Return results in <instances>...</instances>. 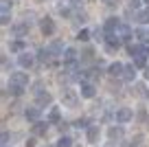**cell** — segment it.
Here are the masks:
<instances>
[{
  "label": "cell",
  "mask_w": 149,
  "mask_h": 147,
  "mask_svg": "<svg viewBox=\"0 0 149 147\" xmlns=\"http://www.w3.org/2000/svg\"><path fill=\"white\" fill-rule=\"evenodd\" d=\"M61 101H64L66 108H77V106H79V97H77L74 90L64 88V90H61Z\"/></svg>",
  "instance_id": "6da1fadb"
},
{
  "label": "cell",
  "mask_w": 149,
  "mask_h": 147,
  "mask_svg": "<svg viewBox=\"0 0 149 147\" xmlns=\"http://www.w3.org/2000/svg\"><path fill=\"white\" fill-rule=\"evenodd\" d=\"M11 86H18V88L29 86V75L26 73H11Z\"/></svg>",
  "instance_id": "7a4b0ae2"
},
{
  "label": "cell",
  "mask_w": 149,
  "mask_h": 147,
  "mask_svg": "<svg viewBox=\"0 0 149 147\" xmlns=\"http://www.w3.org/2000/svg\"><path fill=\"white\" fill-rule=\"evenodd\" d=\"M132 116H134V112L130 108H118L116 110V123H127Z\"/></svg>",
  "instance_id": "3957f363"
},
{
  "label": "cell",
  "mask_w": 149,
  "mask_h": 147,
  "mask_svg": "<svg viewBox=\"0 0 149 147\" xmlns=\"http://www.w3.org/2000/svg\"><path fill=\"white\" fill-rule=\"evenodd\" d=\"M40 29H42L44 35H53V33H55V22H53L51 18H42V22H40Z\"/></svg>",
  "instance_id": "277c9868"
},
{
  "label": "cell",
  "mask_w": 149,
  "mask_h": 147,
  "mask_svg": "<svg viewBox=\"0 0 149 147\" xmlns=\"http://www.w3.org/2000/svg\"><path fill=\"white\" fill-rule=\"evenodd\" d=\"M112 35H116L118 40H127V37L132 35V29L127 27V24H118V27H116V31L112 33Z\"/></svg>",
  "instance_id": "5b68a950"
},
{
  "label": "cell",
  "mask_w": 149,
  "mask_h": 147,
  "mask_svg": "<svg viewBox=\"0 0 149 147\" xmlns=\"http://www.w3.org/2000/svg\"><path fill=\"white\" fill-rule=\"evenodd\" d=\"M118 46H121V40H118L116 35H107V37H105V48H107L110 53H112V51H116Z\"/></svg>",
  "instance_id": "8992f818"
},
{
  "label": "cell",
  "mask_w": 149,
  "mask_h": 147,
  "mask_svg": "<svg viewBox=\"0 0 149 147\" xmlns=\"http://www.w3.org/2000/svg\"><path fill=\"white\" fill-rule=\"evenodd\" d=\"M99 136H101V130H99V125H90V127H88V143H97Z\"/></svg>",
  "instance_id": "52a82bcc"
},
{
  "label": "cell",
  "mask_w": 149,
  "mask_h": 147,
  "mask_svg": "<svg viewBox=\"0 0 149 147\" xmlns=\"http://www.w3.org/2000/svg\"><path fill=\"white\" fill-rule=\"evenodd\" d=\"M26 31H29V24H26V22H22V24H13V27H11V33H13V35H18V37L26 35Z\"/></svg>",
  "instance_id": "ba28073f"
},
{
  "label": "cell",
  "mask_w": 149,
  "mask_h": 147,
  "mask_svg": "<svg viewBox=\"0 0 149 147\" xmlns=\"http://www.w3.org/2000/svg\"><path fill=\"white\" fill-rule=\"evenodd\" d=\"M81 97H86V99H92L94 97V86L92 83H81Z\"/></svg>",
  "instance_id": "9c48e42d"
},
{
  "label": "cell",
  "mask_w": 149,
  "mask_h": 147,
  "mask_svg": "<svg viewBox=\"0 0 149 147\" xmlns=\"http://www.w3.org/2000/svg\"><path fill=\"white\" fill-rule=\"evenodd\" d=\"M33 55L31 53H22V55H20V66H22V68H31L33 66Z\"/></svg>",
  "instance_id": "30bf717a"
},
{
  "label": "cell",
  "mask_w": 149,
  "mask_h": 147,
  "mask_svg": "<svg viewBox=\"0 0 149 147\" xmlns=\"http://www.w3.org/2000/svg\"><path fill=\"white\" fill-rule=\"evenodd\" d=\"M40 114H42L40 108H26V110H24V116H26L29 121H37V119H40Z\"/></svg>",
  "instance_id": "8fae6325"
},
{
  "label": "cell",
  "mask_w": 149,
  "mask_h": 147,
  "mask_svg": "<svg viewBox=\"0 0 149 147\" xmlns=\"http://www.w3.org/2000/svg\"><path fill=\"white\" fill-rule=\"evenodd\" d=\"M107 134H110L112 141H118V138H123V127H121V125H112Z\"/></svg>",
  "instance_id": "7c38bea8"
},
{
  "label": "cell",
  "mask_w": 149,
  "mask_h": 147,
  "mask_svg": "<svg viewBox=\"0 0 149 147\" xmlns=\"http://www.w3.org/2000/svg\"><path fill=\"white\" fill-rule=\"evenodd\" d=\"M123 70H125V66L118 64V62L110 66V75H112V77H123Z\"/></svg>",
  "instance_id": "4fadbf2b"
},
{
  "label": "cell",
  "mask_w": 149,
  "mask_h": 147,
  "mask_svg": "<svg viewBox=\"0 0 149 147\" xmlns=\"http://www.w3.org/2000/svg\"><path fill=\"white\" fill-rule=\"evenodd\" d=\"M51 101H53V97L48 94V92H40V94H37V106H48Z\"/></svg>",
  "instance_id": "5bb4252c"
},
{
  "label": "cell",
  "mask_w": 149,
  "mask_h": 147,
  "mask_svg": "<svg viewBox=\"0 0 149 147\" xmlns=\"http://www.w3.org/2000/svg\"><path fill=\"white\" fill-rule=\"evenodd\" d=\"M74 60H77V51H74V48H66V53H64V62H66V64H72Z\"/></svg>",
  "instance_id": "9a60e30c"
},
{
  "label": "cell",
  "mask_w": 149,
  "mask_h": 147,
  "mask_svg": "<svg viewBox=\"0 0 149 147\" xmlns=\"http://www.w3.org/2000/svg\"><path fill=\"white\" fill-rule=\"evenodd\" d=\"M134 73H136V70H134V66H125V70H123V79H125V81H132V79H134Z\"/></svg>",
  "instance_id": "2e32d148"
},
{
  "label": "cell",
  "mask_w": 149,
  "mask_h": 147,
  "mask_svg": "<svg viewBox=\"0 0 149 147\" xmlns=\"http://www.w3.org/2000/svg\"><path fill=\"white\" fill-rule=\"evenodd\" d=\"M46 123H35V125H33V132H35L37 134V136H44V134H46Z\"/></svg>",
  "instance_id": "e0dca14e"
},
{
  "label": "cell",
  "mask_w": 149,
  "mask_h": 147,
  "mask_svg": "<svg viewBox=\"0 0 149 147\" xmlns=\"http://www.w3.org/2000/svg\"><path fill=\"white\" fill-rule=\"evenodd\" d=\"M136 94H138V97H143V99H147V97H149V92H147V88H145V83H136Z\"/></svg>",
  "instance_id": "ac0fdd59"
},
{
  "label": "cell",
  "mask_w": 149,
  "mask_h": 147,
  "mask_svg": "<svg viewBox=\"0 0 149 147\" xmlns=\"http://www.w3.org/2000/svg\"><path fill=\"white\" fill-rule=\"evenodd\" d=\"M136 20H138L140 24H147L149 22V11H138V13H136Z\"/></svg>",
  "instance_id": "d6986e66"
},
{
  "label": "cell",
  "mask_w": 149,
  "mask_h": 147,
  "mask_svg": "<svg viewBox=\"0 0 149 147\" xmlns=\"http://www.w3.org/2000/svg\"><path fill=\"white\" fill-rule=\"evenodd\" d=\"M127 48H130V53H132V55H136V57L145 55V53H143V48H140L138 44H130V46H127Z\"/></svg>",
  "instance_id": "ffe728a7"
},
{
  "label": "cell",
  "mask_w": 149,
  "mask_h": 147,
  "mask_svg": "<svg viewBox=\"0 0 149 147\" xmlns=\"http://www.w3.org/2000/svg\"><path fill=\"white\" fill-rule=\"evenodd\" d=\"M37 55H40V62H51V48H42Z\"/></svg>",
  "instance_id": "44dd1931"
},
{
  "label": "cell",
  "mask_w": 149,
  "mask_h": 147,
  "mask_svg": "<svg viewBox=\"0 0 149 147\" xmlns=\"http://www.w3.org/2000/svg\"><path fill=\"white\" fill-rule=\"evenodd\" d=\"M57 147H74V145H72V141H70L68 136H61L59 143H57Z\"/></svg>",
  "instance_id": "7402d4cb"
},
{
  "label": "cell",
  "mask_w": 149,
  "mask_h": 147,
  "mask_svg": "<svg viewBox=\"0 0 149 147\" xmlns=\"http://www.w3.org/2000/svg\"><path fill=\"white\" fill-rule=\"evenodd\" d=\"M48 121H51V123H57V121H59V110H51V114H48Z\"/></svg>",
  "instance_id": "603a6c76"
},
{
  "label": "cell",
  "mask_w": 149,
  "mask_h": 147,
  "mask_svg": "<svg viewBox=\"0 0 149 147\" xmlns=\"http://www.w3.org/2000/svg\"><path fill=\"white\" fill-rule=\"evenodd\" d=\"M140 143H143V136H140V134H138V136H134V138H132L130 147H140Z\"/></svg>",
  "instance_id": "cb8c5ba5"
},
{
  "label": "cell",
  "mask_w": 149,
  "mask_h": 147,
  "mask_svg": "<svg viewBox=\"0 0 149 147\" xmlns=\"http://www.w3.org/2000/svg\"><path fill=\"white\" fill-rule=\"evenodd\" d=\"M134 64H136V66H145V64H147V57H145V55L136 57V60H134Z\"/></svg>",
  "instance_id": "d4e9b609"
},
{
  "label": "cell",
  "mask_w": 149,
  "mask_h": 147,
  "mask_svg": "<svg viewBox=\"0 0 149 147\" xmlns=\"http://www.w3.org/2000/svg\"><path fill=\"white\" fill-rule=\"evenodd\" d=\"M51 51H55V53H59V51H61V42H59V40L51 44Z\"/></svg>",
  "instance_id": "484cf974"
},
{
  "label": "cell",
  "mask_w": 149,
  "mask_h": 147,
  "mask_svg": "<svg viewBox=\"0 0 149 147\" xmlns=\"http://www.w3.org/2000/svg\"><path fill=\"white\" fill-rule=\"evenodd\" d=\"M22 42H11V51H22Z\"/></svg>",
  "instance_id": "4316f807"
},
{
  "label": "cell",
  "mask_w": 149,
  "mask_h": 147,
  "mask_svg": "<svg viewBox=\"0 0 149 147\" xmlns=\"http://www.w3.org/2000/svg\"><path fill=\"white\" fill-rule=\"evenodd\" d=\"M88 37H90V33H88V31H81V33H79V35H77V40H81V42H86V40H88Z\"/></svg>",
  "instance_id": "83f0119b"
},
{
  "label": "cell",
  "mask_w": 149,
  "mask_h": 147,
  "mask_svg": "<svg viewBox=\"0 0 149 147\" xmlns=\"http://www.w3.org/2000/svg\"><path fill=\"white\" fill-rule=\"evenodd\" d=\"M86 20H88V15H86V13H77V22H81V24H84Z\"/></svg>",
  "instance_id": "f1b7e54d"
},
{
  "label": "cell",
  "mask_w": 149,
  "mask_h": 147,
  "mask_svg": "<svg viewBox=\"0 0 149 147\" xmlns=\"http://www.w3.org/2000/svg\"><path fill=\"white\" fill-rule=\"evenodd\" d=\"M0 22H2V24H9V11H7V13H2V18H0Z\"/></svg>",
  "instance_id": "f546056e"
},
{
  "label": "cell",
  "mask_w": 149,
  "mask_h": 147,
  "mask_svg": "<svg viewBox=\"0 0 149 147\" xmlns=\"http://www.w3.org/2000/svg\"><path fill=\"white\" fill-rule=\"evenodd\" d=\"M140 5V0H130V9H136Z\"/></svg>",
  "instance_id": "4dcf8cb0"
},
{
  "label": "cell",
  "mask_w": 149,
  "mask_h": 147,
  "mask_svg": "<svg viewBox=\"0 0 149 147\" xmlns=\"http://www.w3.org/2000/svg\"><path fill=\"white\" fill-rule=\"evenodd\" d=\"M103 2H105V5H110V7H114V5H118L121 0H103Z\"/></svg>",
  "instance_id": "1f68e13d"
},
{
  "label": "cell",
  "mask_w": 149,
  "mask_h": 147,
  "mask_svg": "<svg viewBox=\"0 0 149 147\" xmlns=\"http://www.w3.org/2000/svg\"><path fill=\"white\" fill-rule=\"evenodd\" d=\"M145 77L149 79V66H145Z\"/></svg>",
  "instance_id": "d6a6232c"
},
{
  "label": "cell",
  "mask_w": 149,
  "mask_h": 147,
  "mask_svg": "<svg viewBox=\"0 0 149 147\" xmlns=\"http://www.w3.org/2000/svg\"><path fill=\"white\" fill-rule=\"evenodd\" d=\"M145 48H149V40H147V42H145Z\"/></svg>",
  "instance_id": "836d02e7"
},
{
  "label": "cell",
  "mask_w": 149,
  "mask_h": 147,
  "mask_svg": "<svg viewBox=\"0 0 149 147\" xmlns=\"http://www.w3.org/2000/svg\"><path fill=\"white\" fill-rule=\"evenodd\" d=\"M145 2H147V5H149V0H145Z\"/></svg>",
  "instance_id": "e575fe53"
},
{
  "label": "cell",
  "mask_w": 149,
  "mask_h": 147,
  "mask_svg": "<svg viewBox=\"0 0 149 147\" xmlns=\"http://www.w3.org/2000/svg\"><path fill=\"white\" fill-rule=\"evenodd\" d=\"M74 147H79V145H74Z\"/></svg>",
  "instance_id": "d590c367"
}]
</instances>
